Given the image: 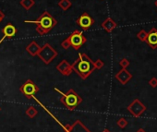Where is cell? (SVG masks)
Returning a JSON list of instances; mask_svg holds the SVG:
<instances>
[{"mask_svg": "<svg viewBox=\"0 0 157 132\" xmlns=\"http://www.w3.org/2000/svg\"><path fill=\"white\" fill-rule=\"evenodd\" d=\"M24 23H33L36 24V32L40 35H45L49 33L57 24V20L49 13L48 11H44L37 19L34 20H24Z\"/></svg>", "mask_w": 157, "mask_h": 132, "instance_id": "1", "label": "cell"}, {"mask_svg": "<svg viewBox=\"0 0 157 132\" xmlns=\"http://www.w3.org/2000/svg\"><path fill=\"white\" fill-rule=\"evenodd\" d=\"M71 67H72V69L76 71L78 74V76L82 78L83 79H87L95 69L93 61L86 54H83V53L78 54V58L71 65Z\"/></svg>", "mask_w": 157, "mask_h": 132, "instance_id": "2", "label": "cell"}, {"mask_svg": "<svg viewBox=\"0 0 157 132\" xmlns=\"http://www.w3.org/2000/svg\"><path fill=\"white\" fill-rule=\"evenodd\" d=\"M87 42V38L81 30H75L72 33L68 35L63 42L61 43V46L64 49H67L68 47H72L75 50H78L85 43Z\"/></svg>", "mask_w": 157, "mask_h": 132, "instance_id": "3", "label": "cell"}, {"mask_svg": "<svg viewBox=\"0 0 157 132\" xmlns=\"http://www.w3.org/2000/svg\"><path fill=\"white\" fill-rule=\"evenodd\" d=\"M55 90L62 95L61 102L67 109L74 110L82 102V98L77 93H75L73 90H70L66 93H61V91H59L57 90V88H55Z\"/></svg>", "mask_w": 157, "mask_h": 132, "instance_id": "4", "label": "cell"}, {"mask_svg": "<svg viewBox=\"0 0 157 132\" xmlns=\"http://www.w3.org/2000/svg\"><path fill=\"white\" fill-rule=\"evenodd\" d=\"M37 56L44 64L48 65L52 62L53 59H55L57 56V51L49 44H45L40 47Z\"/></svg>", "mask_w": 157, "mask_h": 132, "instance_id": "5", "label": "cell"}, {"mask_svg": "<svg viewBox=\"0 0 157 132\" xmlns=\"http://www.w3.org/2000/svg\"><path fill=\"white\" fill-rule=\"evenodd\" d=\"M38 90H39L38 87L31 79L27 80L26 82L23 83V85L21 87V91L29 99L34 97V95L38 93Z\"/></svg>", "mask_w": 157, "mask_h": 132, "instance_id": "6", "label": "cell"}, {"mask_svg": "<svg viewBox=\"0 0 157 132\" xmlns=\"http://www.w3.org/2000/svg\"><path fill=\"white\" fill-rule=\"evenodd\" d=\"M76 23H77L78 26H80L82 30H89L94 24V19L87 12H83L80 17L77 19Z\"/></svg>", "mask_w": 157, "mask_h": 132, "instance_id": "7", "label": "cell"}, {"mask_svg": "<svg viewBox=\"0 0 157 132\" xmlns=\"http://www.w3.org/2000/svg\"><path fill=\"white\" fill-rule=\"evenodd\" d=\"M2 33H3V37L0 39V44H1V43H3L6 39H11V38H13L17 34L18 30H17V28L12 23L8 22L3 28Z\"/></svg>", "mask_w": 157, "mask_h": 132, "instance_id": "8", "label": "cell"}, {"mask_svg": "<svg viewBox=\"0 0 157 132\" xmlns=\"http://www.w3.org/2000/svg\"><path fill=\"white\" fill-rule=\"evenodd\" d=\"M56 69L64 76H70L73 71L71 65L68 63L67 60H62L61 62L56 66Z\"/></svg>", "mask_w": 157, "mask_h": 132, "instance_id": "9", "label": "cell"}, {"mask_svg": "<svg viewBox=\"0 0 157 132\" xmlns=\"http://www.w3.org/2000/svg\"><path fill=\"white\" fill-rule=\"evenodd\" d=\"M146 42L153 49L157 47V30L155 28H153L149 33H147Z\"/></svg>", "mask_w": 157, "mask_h": 132, "instance_id": "10", "label": "cell"}, {"mask_svg": "<svg viewBox=\"0 0 157 132\" xmlns=\"http://www.w3.org/2000/svg\"><path fill=\"white\" fill-rule=\"evenodd\" d=\"M64 128L65 130H67L68 132H90L80 120H77L74 123V125L72 126L64 127Z\"/></svg>", "mask_w": 157, "mask_h": 132, "instance_id": "11", "label": "cell"}, {"mask_svg": "<svg viewBox=\"0 0 157 132\" xmlns=\"http://www.w3.org/2000/svg\"><path fill=\"white\" fill-rule=\"evenodd\" d=\"M131 78H132L131 74L126 68H122L119 72L116 75V79L117 80H119L122 84H127Z\"/></svg>", "mask_w": 157, "mask_h": 132, "instance_id": "12", "label": "cell"}, {"mask_svg": "<svg viewBox=\"0 0 157 132\" xmlns=\"http://www.w3.org/2000/svg\"><path fill=\"white\" fill-rule=\"evenodd\" d=\"M102 28L105 30L106 33H112L113 30L116 28V22L113 19H111V18H107L104 22L102 23Z\"/></svg>", "mask_w": 157, "mask_h": 132, "instance_id": "13", "label": "cell"}, {"mask_svg": "<svg viewBox=\"0 0 157 132\" xmlns=\"http://www.w3.org/2000/svg\"><path fill=\"white\" fill-rule=\"evenodd\" d=\"M40 45H39L35 41H33V42H31L30 44H29L27 46H26V51L28 52V54L32 56H37L39 50H40Z\"/></svg>", "mask_w": 157, "mask_h": 132, "instance_id": "14", "label": "cell"}, {"mask_svg": "<svg viewBox=\"0 0 157 132\" xmlns=\"http://www.w3.org/2000/svg\"><path fill=\"white\" fill-rule=\"evenodd\" d=\"M57 5L62 10H64V11H67V9H70L71 7L72 3H71L70 0H60Z\"/></svg>", "mask_w": 157, "mask_h": 132, "instance_id": "15", "label": "cell"}, {"mask_svg": "<svg viewBox=\"0 0 157 132\" xmlns=\"http://www.w3.org/2000/svg\"><path fill=\"white\" fill-rule=\"evenodd\" d=\"M34 4H35L34 0H21V1H19V5L26 10L31 9L34 6Z\"/></svg>", "mask_w": 157, "mask_h": 132, "instance_id": "16", "label": "cell"}, {"mask_svg": "<svg viewBox=\"0 0 157 132\" xmlns=\"http://www.w3.org/2000/svg\"><path fill=\"white\" fill-rule=\"evenodd\" d=\"M38 114V111L37 109L34 107V106H31V107H29L26 111V115L29 116V117H31V118H33L34 116H36V115Z\"/></svg>", "mask_w": 157, "mask_h": 132, "instance_id": "17", "label": "cell"}, {"mask_svg": "<svg viewBox=\"0 0 157 132\" xmlns=\"http://www.w3.org/2000/svg\"><path fill=\"white\" fill-rule=\"evenodd\" d=\"M137 37L138 39H140L141 42H146V39H147V33L145 32L144 30H141L140 32L137 33Z\"/></svg>", "mask_w": 157, "mask_h": 132, "instance_id": "18", "label": "cell"}, {"mask_svg": "<svg viewBox=\"0 0 157 132\" xmlns=\"http://www.w3.org/2000/svg\"><path fill=\"white\" fill-rule=\"evenodd\" d=\"M94 63V67H95V68H97V69H101L103 67H104V62L101 60V59H97V61L96 62H93Z\"/></svg>", "mask_w": 157, "mask_h": 132, "instance_id": "19", "label": "cell"}, {"mask_svg": "<svg viewBox=\"0 0 157 132\" xmlns=\"http://www.w3.org/2000/svg\"><path fill=\"white\" fill-rule=\"evenodd\" d=\"M119 65L123 67V68H126L127 67H129L130 65V62H129V60L126 59V58H123L120 62H119Z\"/></svg>", "mask_w": 157, "mask_h": 132, "instance_id": "20", "label": "cell"}, {"mask_svg": "<svg viewBox=\"0 0 157 132\" xmlns=\"http://www.w3.org/2000/svg\"><path fill=\"white\" fill-rule=\"evenodd\" d=\"M150 85H151V86H153V88H155V87L157 86V79L153 78V79L150 80Z\"/></svg>", "mask_w": 157, "mask_h": 132, "instance_id": "21", "label": "cell"}, {"mask_svg": "<svg viewBox=\"0 0 157 132\" xmlns=\"http://www.w3.org/2000/svg\"><path fill=\"white\" fill-rule=\"evenodd\" d=\"M117 124H118L121 128H125L126 127V125H127V122L124 120V119H120L118 122H117Z\"/></svg>", "mask_w": 157, "mask_h": 132, "instance_id": "22", "label": "cell"}, {"mask_svg": "<svg viewBox=\"0 0 157 132\" xmlns=\"http://www.w3.org/2000/svg\"><path fill=\"white\" fill-rule=\"evenodd\" d=\"M5 19V14L0 10V23H1L3 22V19Z\"/></svg>", "mask_w": 157, "mask_h": 132, "instance_id": "23", "label": "cell"}, {"mask_svg": "<svg viewBox=\"0 0 157 132\" xmlns=\"http://www.w3.org/2000/svg\"><path fill=\"white\" fill-rule=\"evenodd\" d=\"M103 132H109V130H107V129H104V130Z\"/></svg>", "mask_w": 157, "mask_h": 132, "instance_id": "24", "label": "cell"}, {"mask_svg": "<svg viewBox=\"0 0 157 132\" xmlns=\"http://www.w3.org/2000/svg\"><path fill=\"white\" fill-rule=\"evenodd\" d=\"M155 6L157 7V0H156V1H155Z\"/></svg>", "mask_w": 157, "mask_h": 132, "instance_id": "25", "label": "cell"}, {"mask_svg": "<svg viewBox=\"0 0 157 132\" xmlns=\"http://www.w3.org/2000/svg\"><path fill=\"white\" fill-rule=\"evenodd\" d=\"M65 132H68V131H67V130H66V131H65Z\"/></svg>", "mask_w": 157, "mask_h": 132, "instance_id": "26", "label": "cell"}, {"mask_svg": "<svg viewBox=\"0 0 157 132\" xmlns=\"http://www.w3.org/2000/svg\"><path fill=\"white\" fill-rule=\"evenodd\" d=\"M0 111H1V108H0Z\"/></svg>", "mask_w": 157, "mask_h": 132, "instance_id": "27", "label": "cell"}]
</instances>
